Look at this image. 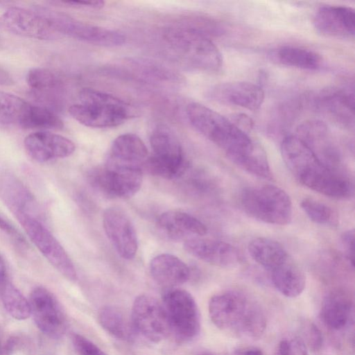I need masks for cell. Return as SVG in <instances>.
Wrapping results in <instances>:
<instances>
[{"instance_id": "6da1fadb", "label": "cell", "mask_w": 355, "mask_h": 355, "mask_svg": "<svg viewBox=\"0 0 355 355\" xmlns=\"http://www.w3.org/2000/svg\"><path fill=\"white\" fill-rule=\"evenodd\" d=\"M186 112L196 130L223 150L234 164L256 176L271 178L263 148L231 120L198 103H189Z\"/></svg>"}, {"instance_id": "7a4b0ae2", "label": "cell", "mask_w": 355, "mask_h": 355, "mask_svg": "<svg viewBox=\"0 0 355 355\" xmlns=\"http://www.w3.org/2000/svg\"><path fill=\"white\" fill-rule=\"evenodd\" d=\"M281 153L291 173L306 187L338 199L353 195L351 182L328 167L297 136H289L282 141Z\"/></svg>"}, {"instance_id": "3957f363", "label": "cell", "mask_w": 355, "mask_h": 355, "mask_svg": "<svg viewBox=\"0 0 355 355\" xmlns=\"http://www.w3.org/2000/svg\"><path fill=\"white\" fill-rule=\"evenodd\" d=\"M209 314L218 329L239 336L257 338L266 328L261 309L243 293L228 291L214 295L209 302Z\"/></svg>"}, {"instance_id": "277c9868", "label": "cell", "mask_w": 355, "mask_h": 355, "mask_svg": "<svg viewBox=\"0 0 355 355\" xmlns=\"http://www.w3.org/2000/svg\"><path fill=\"white\" fill-rule=\"evenodd\" d=\"M162 38L174 58L188 69L216 72L223 65L222 55L208 36L192 26L169 27Z\"/></svg>"}, {"instance_id": "5b68a950", "label": "cell", "mask_w": 355, "mask_h": 355, "mask_svg": "<svg viewBox=\"0 0 355 355\" xmlns=\"http://www.w3.org/2000/svg\"><path fill=\"white\" fill-rule=\"evenodd\" d=\"M70 115L90 128H112L135 116V109L123 100L105 92L84 88L79 92L78 103L69 108Z\"/></svg>"}, {"instance_id": "8992f818", "label": "cell", "mask_w": 355, "mask_h": 355, "mask_svg": "<svg viewBox=\"0 0 355 355\" xmlns=\"http://www.w3.org/2000/svg\"><path fill=\"white\" fill-rule=\"evenodd\" d=\"M241 203L247 214L266 223L285 225L290 223L293 218L289 196L274 185L245 189L241 196Z\"/></svg>"}, {"instance_id": "52a82bcc", "label": "cell", "mask_w": 355, "mask_h": 355, "mask_svg": "<svg viewBox=\"0 0 355 355\" xmlns=\"http://www.w3.org/2000/svg\"><path fill=\"white\" fill-rule=\"evenodd\" d=\"M150 144L153 155L148 157L143 166L148 173L173 180L186 172L189 163L182 146L168 130L164 128L155 130L151 134Z\"/></svg>"}, {"instance_id": "ba28073f", "label": "cell", "mask_w": 355, "mask_h": 355, "mask_svg": "<svg viewBox=\"0 0 355 355\" xmlns=\"http://www.w3.org/2000/svg\"><path fill=\"white\" fill-rule=\"evenodd\" d=\"M162 304L170 332L178 340L187 342L198 336L200 329L199 310L189 292L178 288H166Z\"/></svg>"}, {"instance_id": "9c48e42d", "label": "cell", "mask_w": 355, "mask_h": 355, "mask_svg": "<svg viewBox=\"0 0 355 355\" xmlns=\"http://www.w3.org/2000/svg\"><path fill=\"white\" fill-rule=\"evenodd\" d=\"M34 10L44 17L60 35L109 47L121 46L125 42V37L118 31L81 21L46 7L38 6Z\"/></svg>"}, {"instance_id": "30bf717a", "label": "cell", "mask_w": 355, "mask_h": 355, "mask_svg": "<svg viewBox=\"0 0 355 355\" xmlns=\"http://www.w3.org/2000/svg\"><path fill=\"white\" fill-rule=\"evenodd\" d=\"M28 237L48 261L64 277L75 281L77 273L71 258L54 236L28 213H14Z\"/></svg>"}, {"instance_id": "8fae6325", "label": "cell", "mask_w": 355, "mask_h": 355, "mask_svg": "<svg viewBox=\"0 0 355 355\" xmlns=\"http://www.w3.org/2000/svg\"><path fill=\"white\" fill-rule=\"evenodd\" d=\"M130 320L135 332L150 342L159 343L170 333L162 302L150 295L142 294L135 298Z\"/></svg>"}, {"instance_id": "7c38bea8", "label": "cell", "mask_w": 355, "mask_h": 355, "mask_svg": "<svg viewBox=\"0 0 355 355\" xmlns=\"http://www.w3.org/2000/svg\"><path fill=\"white\" fill-rule=\"evenodd\" d=\"M31 315L37 328L53 339L63 336L67 330L66 315L57 298L47 288L35 287L29 298Z\"/></svg>"}, {"instance_id": "4fadbf2b", "label": "cell", "mask_w": 355, "mask_h": 355, "mask_svg": "<svg viewBox=\"0 0 355 355\" xmlns=\"http://www.w3.org/2000/svg\"><path fill=\"white\" fill-rule=\"evenodd\" d=\"M92 185L104 195L126 198L134 196L142 182V169L105 164L90 173Z\"/></svg>"}, {"instance_id": "5bb4252c", "label": "cell", "mask_w": 355, "mask_h": 355, "mask_svg": "<svg viewBox=\"0 0 355 355\" xmlns=\"http://www.w3.org/2000/svg\"><path fill=\"white\" fill-rule=\"evenodd\" d=\"M0 26L21 37L49 40L59 37L48 21L35 10L10 7L0 16Z\"/></svg>"}, {"instance_id": "9a60e30c", "label": "cell", "mask_w": 355, "mask_h": 355, "mask_svg": "<svg viewBox=\"0 0 355 355\" xmlns=\"http://www.w3.org/2000/svg\"><path fill=\"white\" fill-rule=\"evenodd\" d=\"M103 224L106 236L117 253L125 259L134 258L138 241L128 216L120 208L109 207L103 213Z\"/></svg>"}, {"instance_id": "2e32d148", "label": "cell", "mask_w": 355, "mask_h": 355, "mask_svg": "<svg viewBox=\"0 0 355 355\" xmlns=\"http://www.w3.org/2000/svg\"><path fill=\"white\" fill-rule=\"evenodd\" d=\"M207 96L219 103L255 111L259 109L264 101V92L256 84L234 81L211 87L207 92Z\"/></svg>"}, {"instance_id": "e0dca14e", "label": "cell", "mask_w": 355, "mask_h": 355, "mask_svg": "<svg viewBox=\"0 0 355 355\" xmlns=\"http://www.w3.org/2000/svg\"><path fill=\"white\" fill-rule=\"evenodd\" d=\"M184 248L193 257L220 268H234L241 260L239 250L225 241L193 237L185 240Z\"/></svg>"}, {"instance_id": "ac0fdd59", "label": "cell", "mask_w": 355, "mask_h": 355, "mask_svg": "<svg viewBox=\"0 0 355 355\" xmlns=\"http://www.w3.org/2000/svg\"><path fill=\"white\" fill-rule=\"evenodd\" d=\"M26 153L38 162L64 158L75 150L74 143L68 138L47 131H38L26 136L24 141Z\"/></svg>"}, {"instance_id": "d6986e66", "label": "cell", "mask_w": 355, "mask_h": 355, "mask_svg": "<svg viewBox=\"0 0 355 355\" xmlns=\"http://www.w3.org/2000/svg\"><path fill=\"white\" fill-rule=\"evenodd\" d=\"M316 31L332 37L349 38L355 33V12L346 6H324L315 12L313 21Z\"/></svg>"}, {"instance_id": "ffe728a7", "label": "cell", "mask_w": 355, "mask_h": 355, "mask_svg": "<svg viewBox=\"0 0 355 355\" xmlns=\"http://www.w3.org/2000/svg\"><path fill=\"white\" fill-rule=\"evenodd\" d=\"M147 159L148 149L144 141L137 135L128 133L114 139L105 164L141 168Z\"/></svg>"}, {"instance_id": "44dd1931", "label": "cell", "mask_w": 355, "mask_h": 355, "mask_svg": "<svg viewBox=\"0 0 355 355\" xmlns=\"http://www.w3.org/2000/svg\"><path fill=\"white\" fill-rule=\"evenodd\" d=\"M157 225L164 234L173 240L200 237L207 232V227L200 220L179 210L162 213L158 218Z\"/></svg>"}, {"instance_id": "7402d4cb", "label": "cell", "mask_w": 355, "mask_h": 355, "mask_svg": "<svg viewBox=\"0 0 355 355\" xmlns=\"http://www.w3.org/2000/svg\"><path fill=\"white\" fill-rule=\"evenodd\" d=\"M152 277L165 288H175L187 282L191 277L187 265L175 255L161 254L150 263Z\"/></svg>"}, {"instance_id": "603a6c76", "label": "cell", "mask_w": 355, "mask_h": 355, "mask_svg": "<svg viewBox=\"0 0 355 355\" xmlns=\"http://www.w3.org/2000/svg\"><path fill=\"white\" fill-rule=\"evenodd\" d=\"M353 312V300L344 290H335L324 299L320 315L324 323L334 330L343 329L350 321Z\"/></svg>"}, {"instance_id": "cb8c5ba5", "label": "cell", "mask_w": 355, "mask_h": 355, "mask_svg": "<svg viewBox=\"0 0 355 355\" xmlns=\"http://www.w3.org/2000/svg\"><path fill=\"white\" fill-rule=\"evenodd\" d=\"M26 83L33 94L42 102L51 105L58 103L62 82L54 72L46 68H33L27 73Z\"/></svg>"}, {"instance_id": "d4e9b609", "label": "cell", "mask_w": 355, "mask_h": 355, "mask_svg": "<svg viewBox=\"0 0 355 355\" xmlns=\"http://www.w3.org/2000/svg\"><path fill=\"white\" fill-rule=\"evenodd\" d=\"M270 272L275 287L286 297H297L305 288V275L297 263L289 256Z\"/></svg>"}, {"instance_id": "484cf974", "label": "cell", "mask_w": 355, "mask_h": 355, "mask_svg": "<svg viewBox=\"0 0 355 355\" xmlns=\"http://www.w3.org/2000/svg\"><path fill=\"white\" fill-rule=\"evenodd\" d=\"M319 107L334 121L347 128H354V95L333 90L318 99Z\"/></svg>"}, {"instance_id": "4316f807", "label": "cell", "mask_w": 355, "mask_h": 355, "mask_svg": "<svg viewBox=\"0 0 355 355\" xmlns=\"http://www.w3.org/2000/svg\"><path fill=\"white\" fill-rule=\"evenodd\" d=\"M270 57L277 64L305 70L318 69L322 62L321 56L316 52L295 46L277 48L270 53Z\"/></svg>"}, {"instance_id": "83f0119b", "label": "cell", "mask_w": 355, "mask_h": 355, "mask_svg": "<svg viewBox=\"0 0 355 355\" xmlns=\"http://www.w3.org/2000/svg\"><path fill=\"white\" fill-rule=\"evenodd\" d=\"M248 249L251 257L269 272L279 266L289 256L279 243L265 237L252 240Z\"/></svg>"}, {"instance_id": "f1b7e54d", "label": "cell", "mask_w": 355, "mask_h": 355, "mask_svg": "<svg viewBox=\"0 0 355 355\" xmlns=\"http://www.w3.org/2000/svg\"><path fill=\"white\" fill-rule=\"evenodd\" d=\"M101 327L114 337L123 340H130L135 333L130 317L128 318L119 308L105 306L98 314Z\"/></svg>"}, {"instance_id": "f546056e", "label": "cell", "mask_w": 355, "mask_h": 355, "mask_svg": "<svg viewBox=\"0 0 355 355\" xmlns=\"http://www.w3.org/2000/svg\"><path fill=\"white\" fill-rule=\"evenodd\" d=\"M128 66L138 75L148 80L164 83H175L180 80L179 76L163 64L145 58H130Z\"/></svg>"}, {"instance_id": "4dcf8cb0", "label": "cell", "mask_w": 355, "mask_h": 355, "mask_svg": "<svg viewBox=\"0 0 355 355\" xmlns=\"http://www.w3.org/2000/svg\"><path fill=\"white\" fill-rule=\"evenodd\" d=\"M31 105L18 96L0 91V125L21 126Z\"/></svg>"}, {"instance_id": "1f68e13d", "label": "cell", "mask_w": 355, "mask_h": 355, "mask_svg": "<svg viewBox=\"0 0 355 355\" xmlns=\"http://www.w3.org/2000/svg\"><path fill=\"white\" fill-rule=\"evenodd\" d=\"M0 297L4 309L12 318L24 320L30 317L29 301L8 280L0 288Z\"/></svg>"}, {"instance_id": "d6a6232c", "label": "cell", "mask_w": 355, "mask_h": 355, "mask_svg": "<svg viewBox=\"0 0 355 355\" xmlns=\"http://www.w3.org/2000/svg\"><path fill=\"white\" fill-rule=\"evenodd\" d=\"M63 122L49 107L31 105L21 127L28 129H61Z\"/></svg>"}, {"instance_id": "836d02e7", "label": "cell", "mask_w": 355, "mask_h": 355, "mask_svg": "<svg viewBox=\"0 0 355 355\" xmlns=\"http://www.w3.org/2000/svg\"><path fill=\"white\" fill-rule=\"evenodd\" d=\"M3 180L1 186L3 196L13 213H28L26 208L33 202V200L27 190L15 179L7 178Z\"/></svg>"}, {"instance_id": "e575fe53", "label": "cell", "mask_w": 355, "mask_h": 355, "mask_svg": "<svg viewBox=\"0 0 355 355\" xmlns=\"http://www.w3.org/2000/svg\"><path fill=\"white\" fill-rule=\"evenodd\" d=\"M300 205L309 219L315 223L327 225L332 223L335 220V214L332 209L316 200L304 198Z\"/></svg>"}, {"instance_id": "d590c367", "label": "cell", "mask_w": 355, "mask_h": 355, "mask_svg": "<svg viewBox=\"0 0 355 355\" xmlns=\"http://www.w3.org/2000/svg\"><path fill=\"white\" fill-rule=\"evenodd\" d=\"M279 355H309L304 342L295 336L282 339L279 344Z\"/></svg>"}, {"instance_id": "8d00e7d4", "label": "cell", "mask_w": 355, "mask_h": 355, "mask_svg": "<svg viewBox=\"0 0 355 355\" xmlns=\"http://www.w3.org/2000/svg\"><path fill=\"white\" fill-rule=\"evenodd\" d=\"M71 341L78 355H107L96 344L81 334H73Z\"/></svg>"}, {"instance_id": "74e56055", "label": "cell", "mask_w": 355, "mask_h": 355, "mask_svg": "<svg viewBox=\"0 0 355 355\" xmlns=\"http://www.w3.org/2000/svg\"><path fill=\"white\" fill-rule=\"evenodd\" d=\"M341 241L345 251V254L349 263L351 266H354V231L353 230L345 232L342 236Z\"/></svg>"}, {"instance_id": "f35d334b", "label": "cell", "mask_w": 355, "mask_h": 355, "mask_svg": "<svg viewBox=\"0 0 355 355\" xmlns=\"http://www.w3.org/2000/svg\"><path fill=\"white\" fill-rule=\"evenodd\" d=\"M307 339L310 347L313 350L320 349L322 345L323 338L320 329L313 323L308 325Z\"/></svg>"}, {"instance_id": "ab89813d", "label": "cell", "mask_w": 355, "mask_h": 355, "mask_svg": "<svg viewBox=\"0 0 355 355\" xmlns=\"http://www.w3.org/2000/svg\"><path fill=\"white\" fill-rule=\"evenodd\" d=\"M0 229L5 232L6 234L12 236L16 241L20 242L21 243H24V240L23 237L20 235V234L17 231V230L6 219H4L0 215Z\"/></svg>"}, {"instance_id": "60d3db41", "label": "cell", "mask_w": 355, "mask_h": 355, "mask_svg": "<svg viewBox=\"0 0 355 355\" xmlns=\"http://www.w3.org/2000/svg\"><path fill=\"white\" fill-rule=\"evenodd\" d=\"M231 121L240 129L247 132L252 127V121L250 118L243 114H238L232 116Z\"/></svg>"}, {"instance_id": "b9f144b4", "label": "cell", "mask_w": 355, "mask_h": 355, "mask_svg": "<svg viewBox=\"0 0 355 355\" xmlns=\"http://www.w3.org/2000/svg\"><path fill=\"white\" fill-rule=\"evenodd\" d=\"M63 3L73 6L87 7L92 8H101L104 5V1H63Z\"/></svg>"}, {"instance_id": "7bdbcfd3", "label": "cell", "mask_w": 355, "mask_h": 355, "mask_svg": "<svg viewBox=\"0 0 355 355\" xmlns=\"http://www.w3.org/2000/svg\"><path fill=\"white\" fill-rule=\"evenodd\" d=\"M15 83V81L10 73L0 67V85L1 86H10Z\"/></svg>"}, {"instance_id": "ee69618b", "label": "cell", "mask_w": 355, "mask_h": 355, "mask_svg": "<svg viewBox=\"0 0 355 355\" xmlns=\"http://www.w3.org/2000/svg\"><path fill=\"white\" fill-rule=\"evenodd\" d=\"M232 355H263V354L260 349L250 347L239 349Z\"/></svg>"}, {"instance_id": "f6af8a7d", "label": "cell", "mask_w": 355, "mask_h": 355, "mask_svg": "<svg viewBox=\"0 0 355 355\" xmlns=\"http://www.w3.org/2000/svg\"><path fill=\"white\" fill-rule=\"evenodd\" d=\"M8 281L5 261L0 255V288Z\"/></svg>"}, {"instance_id": "bcb514c9", "label": "cell", "mask_w": 355, "mask_h": 355, "mask_svg": "<svg viewBox=\"0 0 355 355\" xmlns=\"http://www.w3.org/2000/svg\"><path fill=\"white\" fill-rule=\"evenodd\" d=\"M6 340L3 339V336L0 332V355H4V345Z\"/></svg>"}, {"instance_id": "7dc6e473", "label": "cell", "mask_w": 355, "mask_h": 355, "mask_svg": "<svg viewBox=\"0 0 355 355\" xmlns=\"http://www.w3.org/2000/svg\"><path fill=\"white\" fill-rule=\"evenodd\" d=\"M200 355H212V354H200Z\"/></svg>"}]
</instances>
